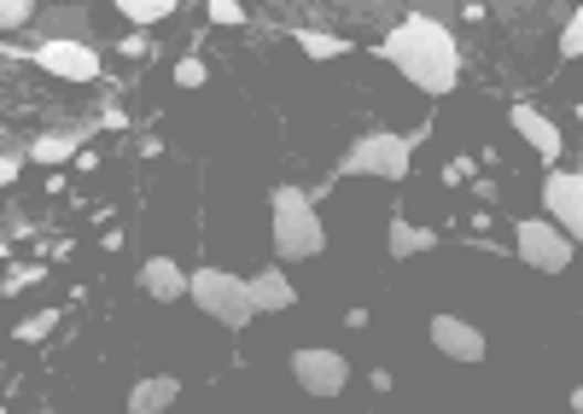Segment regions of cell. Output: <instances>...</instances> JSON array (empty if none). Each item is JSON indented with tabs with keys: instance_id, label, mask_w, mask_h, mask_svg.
<instances>
[{
	"instance_id": "e0dca14e",
	"label": "cell",
	"mask_w": 583,
	"mask_h": 414,
	"mask_svg": "<svg viewBox=\"0 0 583 414\" xmlns=\"http://www.w3.org/2000/svg\"><path fill=\"white\" fill-rule=\"evenodd\" d=\"M117 12L129 18V24H158V18L176 12V0H117Z\"/></svg>"
},
{
	"instance_id": "277c9868",
	"label": "cell",
	"mask_w": 583,
	"mask_h": 414,
	"mask_svg": "<svg viewBox=\"0 0 583 414\" xmlns=\"http://www.w3.org/2000/svg\"><path fill=\"white\" fill-rule=\"evenodd\" d=\"M414 140H426V129H421V135H391V129H373V135H362L357 147L344 152L339 170H344V176L403 181V176H409V152H414Z\"/></svg>"
},
{
	"instance_id": "44dd1931",
	"label": "cell",
	"mask_w": 583,
	"mask_h": 414,
	"mask_svg": "<svg viewBox=\"0 0 583 414\" xmlns=\"http://www.w3.org/2000/svg\"><path fill=\"white\" fill-rule=\"evenodd\" d=\"M211 24H245V7L240 0H211Z\"/></svg>"
},
{
	"instance_id": "8992f818",
	"label": "cell",
	"mask_w": 583,
	"mask_h": 414,
	"mask_svg": "<svg viewBox=\"0 0 583 414\" xmlns=\"http://www.w3.org/2000/svg\"><path fill=\"white\" fill-rule=\"evenodd\" d=\"M543 204H549V222L560 234L583 240V170H554L543 181Z\"/></svg>"
},
{
	"instance_id": "52a82bcc",
	"label": "cell",
	"mask_w": 583,
	"mask_h": 414,
	"mask_svg": "<svg viewBox=\"0 0 583 414\" xmlns=\"http://www.w3.org/2000/svg\"><path fill=\"white\" fill-rule=\"evenodd\" d=\"M292 380H298L309 397H339L344 380H350V362L339 350H298V357H292Z\"/></svg>"
},
{
	"instance_id": "9c48e42d",
	"label": "cell",
	"mask_w": 583,
	"mask_h": 414,
	"mask_svg": "<svg viewBox=\"0 0 583 414\" xmlns=\"http://www.w3.org/2000/svg\"><path fill=\"white\" fill-rule=\"evenodd\" d=\"M432 344L455 362H485V333L462 316H432Z\"/></svg>"
},
{
	"instance_id": "5b68a950",
	"label": "cell",
	"mask_w": 583,
	"mask_h": 414,
	"mask_svg": "<svg viewBox=\"0 0 583 414\" xmlns=\"http://www.w3.org/2000/svg\"><path fill=\"white\" fill-rule=\"evenodd\" d=\"M513 234H519V263H531L537 275H560V268L572 263V240L560 234L554 222L526 216V222H513Z\"/></svg>"
},
{
	"instance_id": "7a4b0ae2",
	"label": "cell",
	"mask_w": 583,
	"mask_h": 414,
	"mask_svg": "<svg viewBox=\"0 0 583 414\" xmlns=\"http://www.w3.org/2000/svg\"><path fill=\"white\" fill-rule=\"evenodd\" d=\"M275 252L286 263L321 257L327 252V227L316 216V193L304 188H275Z\"/></svg>"
},
{
	"instance_id": "3957f363",
	"label": "cell",
	"mask_w": 583,
	"mask_h": 414,
	"mask_svg": "<svg viewBox=\"0 0 583 414\" xmlns=\"http://www.w3.org/2000/svg\"><path fill=\"white\" fill-rule=\"evenodd\" d=\"M193 304H199L211 321H222L227 333H240V327L257 321V293H252V280L227 275V268H211V263L193 268Z\"/></svg>"
},
{
	"instance_id": "4fadbf2b",
	"label": "cell",
	"mask_w": 583,
	"mask_h": 414,
	"mask_svg": "<svg viewBox=\"0 0 583 414\" xmlns=\"http://www.w3.org/2000/svg\"><path fill=\"white\" fill-rule=\"evenodd\" d=\"M385 245H391V257H421V252L437 245V234H432V227H414V222H391Z\"/></svg>"
},
{
	"instance_id": "5bb4252c",
	"label": "cell",
	"mask_w": 583,
	"mask_h": 414,
	"mask_svg": "<svg viewBox=\"0 0 583 414\" xmlns=\"http://www.w3.org/2000/svg\"><path fill=\"white\" fill-rule=\"evenodd\" d=\"M252 293H257V316L263 309H292V280L280 275V268H263V275L252 280Z\"/></svg>"
},
{
	"instance_id": "6da1fadb",
	"label": "cell",
	"mask_w": 583,
	"mask_h": 414,
	"mask_svg": "<svg viewBox=\"0 0 583 414\" xmlns=\"http://www.w3.org/2000/svg\"><path fill=\"white\" fill-rule=\"evenodd\" d=\"M380 59L398 65L414 88L432 94V99H444L455 88V76H462V47H455V35L426 12H409L403 24L380 41Z\"/></svg>"
},
{
	"instance_id": "2e32d148",
	"label": "cell",
	"mask_w": 583,
	"mask_h": 414,
	"mask_svg": "<svg viewBox=\"0 0 583 414\" xmlns=\"http://www.w3.org/2000/svg\"><path fill=\"white\" fill-rule=\"evenodd\" d=\"M298 47L309 59H339V53H350V41L344 35H327V30H298Z\"/></svg>"
},
{
	"instance_id": "603a6c76",
	"label": "cell",
	"mask_w": 583,
	"mask_h": 414,
	"mask_svg": "<svg viewBox=\"0 0 583 414\" xmlns=\"http://www.w3.org/2000/svg\"><path fill=\"white\" fill-rule=\"evenodd\" d=\"M577 117H583V106H577Z\"/></svg>"
},
{
	"instance_id": "7c38bea8",
	"label": "cell",
	"mask_w": 583,
	"mask_h": 414,
	"mask_svg": "<svg viewBox=\"0 0 583 414\" xmlns=\"http://www.w3.org/2000/svg\"><path fill=\"white\" fill-rule=\"evenodd\" d=\"M181 397V380H170V374H158V380H140L135 391H129V414H163Z\"/></svg>"
},
{
	"instance_id": "ba28073f",
	"label": "cell",
	"mask_w": 583,
	"mask_h": 414,
	"mask_svg": "<svg viewBox=\"0 0 583 414\" xmlns=\"http://www.w3.org/2000/svg\"><path fill=\"white\" fill-rule=\"evenodd\" d=\"M35 65L53 71V76H71V82H94L99 76V53L88 47V41H41Z\"/></svg>"
},
{
	"instance_id": "9a60e30c",
	"label": "cell",
	"mask_w": 583,
	"mask_h": 414,
	"mask_svg": "<svg viewBox=\"0 0 583 414\" xmlns=\"http://www.w3.org/2000/svg\"><path fill=\"white\" fill-rule=\"evenodd\" d=\"M71 152H82V135H41L35 147H30L35 163H65Z\"/></svg>"
},
{
	"instance_id": "ffe728a7",
	"label": "cell",
	"mask_w": 583,
	"mask_h": 414,
	"mask_svg": "<svg viewBox=\"0 0 583 414\" xmlns=\"http://www.w3.org/2000/svg\"><path fill=\"white\" fill-rule=\"evenodd\" d=\"M30 18H35V7H30V0H7V7H0V24H7V30L30 24Z\"/></svg>"
},
{
	"instance_id": "7402d4cb",
	"label": "cell",
	"mask_w": 583,
	"mask_h": 414,
	"mask_svg": "<svg viewBox=\"0 0 583 414\" xmlns=\"http://www.w3.org/2000/svg\"><path fill=\"white\" fill-rule=\"evenodd\" d=\"M176 82H181V88H199V82H204V65H199L193 53H187L181 65H176Z\"/></svg>"
},
{
	"instance_id": "ac0fdd59",
	"label": "cell",
	"mask_w": 583,
	"mask_h": 414,
	"mask_svg": "<svg viewBox=\"0 0 583 414\" xmlns=\"http://www.w3.org/2000/svg\"><path fill=\"white\" fill-rule=\"evenodd\" d=\"M583 53V7L566 18V35H560V59H577Z\"/></svg>"
},
{
	"instance_id": "d6986e66",
	"label": "cell",
	"mask_w": 583,
	"mask_h": 414,
	"mask_svg": "<svg viewBox=\"0 0 583 414\" xmlns=\"http://www.w3.org/2000/svg\"><path fill=\"white\" fill-rule=\"evenodd\" d=\"M53 321H59V316H53V309H41V316H30V321H18V339H47V333H53Z\"/></svg>"
},
{
	"instance_id": "30bf717a",
	"label": "cell",
	"mask_w": 583,
	"mask_h": 414,
	"mask_svg": "<svg viewBox=\"0 0 583 414\" xmlns=\"http://www.w3.org/2000/svg\"><path fill=\"white\" fill-rule=\"evenodd\" d=\"M140 286H146L152 298L176 304V298L193 293V275H181V268H176L170 257H146V263H140Z\"/></svg>"
},
{
	"instance_id": "8fae6325",
	"label": "cell",
	"mask_w": 583,
	"mask_h": 414,
	"mask_svg": "<svg viewBox=\"0 0 583 414\" xmlns=\"http://www.w3.org/2000/svg\"><path fill=\"white\" fill-rule=\"evenodd\" d=\"M508 117H513V129L537 147V158H543V163H554V158H560V129H554V123H549L543 112H537V106H513Z\"/></svg>"
}]
</instances>
